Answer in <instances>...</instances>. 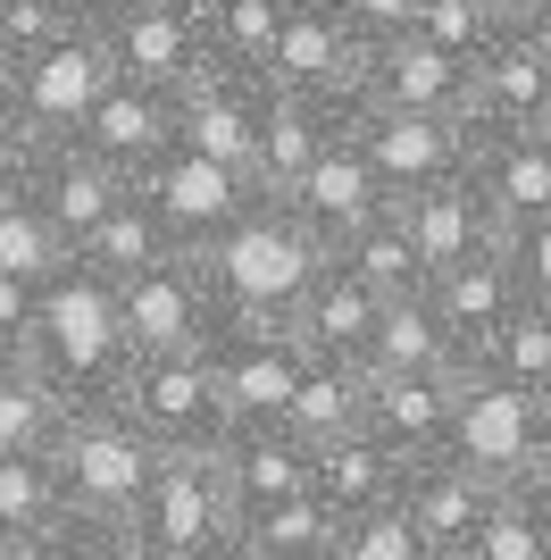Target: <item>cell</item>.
Segmentation results:
<instances>
[{
	"label": "cell",
	"instance_id": "37",
	"mask_svg": "<svg viewBox=\"0 0 551 560\" xmlns=\"http://www.w3.org/2000/svg\"><path fill=\"white\" fill-rule=\"evenodd\" d=\"M84 25H92V0H0V75H17L25 59L59 50Z\"/></svg>",
	"mask_w": 551,
	"mask_h": 560
},
{
	"label": "cell",
	"instance_id": "33",
	"mask_svg": "<svg viewBox=\"0 0 551 560\" xmlns=\"http://www.w3.org/2000/svg\"><path fill=\"white\" fill-rule=\"evenodd\" d=\"M75 259H84V268H101L109 284H134L142 268H160V259H176V234L160 226V210H151V201H142V185H134V192H126V210H117L109 226L92 234V243H84Z\"/></svg>",
	"mask_w": 551,
	"mask_h": 560
},
{
	"label": "cell",
	"instance_id": "48",
	"mask_svg": "<svg viewBox=\"0 0 551 560\" xmlns=\"http://www.w3.org/2000/svg\"><path fill=\"white\" fill-rule=\"evenodd\" d=\"M117 560H209V552H184V544H151V536H117Z\"/></svg>",
	"mask_w": 551,
	"mask_h": 560
},
{
	"label": "cell",
	"instance_id": "54",
	"mask_svg": "<svg viewBox=\"0 0 551 560\" xmlns=\"http://www.w3.org/2000/svg\"><path fill=\"white\" fill-rule=\"evenodd\" d=\"M201 9H226V0H201Z\"/></svg>",
	"mask_w": 551,
	"mask_h": 560
},
{
	"label": "cell",
	"instance_id": "7",
	"mask_svg": "<svg viewBox=\"0 0 551 560\" xmlns=\"http://www.w3.org/2000/svg\"><path fill=\"white\" fill-rule=\"evenodd\" d=\"M101 43L117 59V84H151V93H184L192 75H209V9L201 0H134V9H101Z\"/></svg>",
	"mask_w": 551,
	"mask_h": 560
},
{
	"label": "cell",
	"instance_id": "25",
	"mask_svg": "<svg viewBox=\"0 0 551 560\" xmlns=\"http://www.w3.org/2000/svg\"><path fill=\"white\" fill-rule=\"evenodd\" d=\"M385 293L376 284H360L343 268V259H326L318 268V284L301 293V310H293V335H301V351H318V360H367V343H376V327H385Z\"/></svg>",
	"mask_w": 551,
	"mask_h": 560
},
{
	"label": "cell",
	"instance_id": "46",
	"mask_svg": "<svg viewBox=\"0 0 551 560\" xmlns=\"http://www.w3.org/2000/svg\"><path fill=\"white\" fill-rule=\"evenodd\" d=\"M509 268H518V284H527V302L551 310V218L527 234H509Z\"/></svg>",
	"mask_w": 551,
	"mask_h": 560
},
{
	"label": "cell",
	"instance_id": "47",
	"mask_svg": "<svg viewBox=\"0 0 551 560\" xmlns=\"http://www.w3.org/2000/svg\"><path fill=\"white\" fill-rule=\"evenodd\" d=\"M25 160H34V142L17 135V117H9V101H0V192L25 185Z\"/></svg>",
	"mask_w": 551,
	"mask_h": 560
},
{
	"label": "cell",
	"instance_id": "38",
	"mask_svg": "<svg viewBox=\"0 0 551 560\" xmlns=\"http://www.w3.org/2000/svg\"><path fill=\"white\" fill-rule=\"evenodd\" d=\"M68 511V486H59V460H0V544L43 536Z\"/></svg>",
	"mask_w": 551,
	"mask_h": 560
},
{
	"label": "cell",
	"instance_id": "28",
	"mask_svg": "<svg viewBox=\"0 0 551 560\" xmlns=\"http://www.w3.org/2000/svg\"><path fill=\"white\" fill-rule=\"evenodd\" d=\"M367 401H376V376H367L360 360H318V351H309V376H301L284 427H293L309 452H335V444H351V435H367Z\"/></svg>",
	"mask_w": 551,
	"mask_h": 560
},
{
	"label": "cell",
	"instance_id": "6",
	"mask_svg": "<svg viewBox=\"0 0 551 560\" xmlns=\"http://www.w3.org/2000/svg\"><path fill=\"white\" fill-rule=\"evenodd\" d=\"M117 401H126V419L160 452H226V435H234V401H226V385H218V360H209V351L134 360V376H126Z\"/></svg>",
	"mask_w": 551,
	"mask_h": 560
},
{
	"label": "cell",
	"instance_id": "8",
	"mask_svg": "<svg viewBox=\"0 0 551 560\" xmlns=\"http://www.w3.org/2000/svg\"><path fill=\"white\" fill-rule=\"evenodd\" d=\"M351 135H360L367 167L385 176L392 201H418V192H435L477 167V126L468 117H392V109L351 101Z\"/></svg>",
	"mask_w": 551,
	"mask_h": 560
},
{
	"label": "cell",
	"instance_id": "14",
	"mask_svg": "<svg viewBox=\"0 0 551 560\" xmlns=\"http://www.w3.org/2000/svg\"><path fill=\"white\" fill-rule=\"evenodd\" d=\"M25 192H34V210H43L50 226L68 234V252H84L92 234L126 210V192H134V185H126L92 142H43V151L25 160Z\"/></svg>",
	"mask_w": 551,
	"mask_h": 560
},
{
	"label": "cell",
	"instance_id": "22",
	"mask_svg": "<svg viewBox=\"0 0 551 560\" xmlns=\"http://www.w3.org/2000/svg\"><path fill=\"white\" fill-rule=\"evenodd\" d=\"M401 210H410L418 259H426V284L509 243V234H502V218H493V201L477 192V176H452V185H435V192H418V201H401Z\"/></svg>",
	"mask_w": 551,
	"mask_h": 560
},
{
	"label": "cell",
	"instance_id": "52",
	"mask_svg": "<svg viewBox=\"0 0 551 560\" xmlns=\"http://www.w3.org/2000/svg\"><path fill=\"white\" fill-rule=\"evenodd\" d=\"M535 486H543V493H551V435H543V477H535Z\"/></svg>",
	"mask_w": 551,
	"mask_h": 560
},
{
	"label": "cell",
	"instance_id": "10",
	"mask_svg": "<svg viewBox=\"0 0 551 560\" xmlns=\"http://www.w3.org/2000/svg\"><path fill=\"white\" fill-rule=\"evenodd\" d=\"M126 536L184 544V552H218L226 536H243V518H234V486H226V460H218V452H167Z\"/></svg>",
	"mask_w": 551,
	"mask_h": 560
},
{
	"label": "cell",
	"instance_id": "12",
	"mask_svg": "<svg viewBox=\"0 0 551 560\" xmlns=\"http://www.w3.org/2000/svg\"><path fill=\"white\" fill-rule=\"evenodd\" d=\"M126 335H134V360H176V351H209L218 335V284L192 252L160 259L126 284Z\"/></svg>",
	"mask_w": 551,
	"mask_h": 560
},
{
	"label": "cell",
	"instance_id": "34",
	"mask_svg": "<svg viewBox=\"0 0 551 560\" xmlns=\"http://www.w3.org/2000/svg\"><path fill=\"white\" fill-rule=\"evenodd\" d=\"M468 560H551V493L543 486H509L493 493Z\"/></svg>",
	"mask_w": 551,
	"mask_h": 560
},
{
	"label": "cell",
	"instance_id": "42",
	"mask_svg": "<svg viewBox=\"0 0 551 560\" xmlns=\"http://www.w3.org/2000/svg\"><path fill=\"white\" fill-rule=\"evenodd\" d=\"M335 560H443L435 544L418 536L410 511H385V518H360V527H343V552Z\"/></svg>",
	"mask_w": 551,
	"mask_h": 560
},
{
	"label": "cell",
	"instance_id": "29",
	"mask_svg": "<svg viewBox=\"0 0 551 560\" xmlns=\"http://www.w3.org/2000/svg\"><path fill=\"white\" fill-rule=\"evenodd\" d=\"M401 486H410V468L392 460L385 444H367V435H351V444L318 452V502L343 518V527L401 511Z\"/></svg>",
	"mask_w": 551,
	"mask_h": 560
},
{
	"label": "cell",
	"instance_id": "13",
	"mask_svg": "<svg viewBox=\"0 0 551 560\" xmlns=\"http://www.w3.org/2000/svg\"><path fill=\"white\" fill-rule=\"evenodd\" d=\"M367 68V43L351 34V18L335 0H284V34H276L268 84L301 101H351Z\"/></svg>",
	"mask_w": 551,
	"mask_h": 560
},
{
	"label": "cell",
	"instance_id": "50",
	"mask_svg": "<svg viewBox=\"0 0 551 560\" xmlns=\"http://www.w3.org/2000/svg\"><path fill=\"white\" fill-rule=\"evenodd\" d=\"M209 560H268V552H259L251 536H226V544H218V552H209Z\"/></svg>",
	"mask_w": 551,
	"mask_h": 560
},
{
	"label": "cell",
	"instance_id": "17",
	"mask_svg": "<svg viewBox=\"0 0 551 560\" xmlns=\"http://www.w3.org/2000/svg\"><path fill=\"white\" fill-rule=\"evenodd\" d=\"M268 109H276V84L259 75H234V68H209L176 93L184 117V151H209L226 167H251L259 160V135H268Z\"/></svg>",
	"mask_w": 551,
	"mask_h": 560
},
{
	"label": "cell",
	"instance_id": "4",
	"mask_svg": "<svg viewBox=\"0 0 551 560\" xmlns=\"http://www.w3.org/2000/svg\"><path fill=\"white\" fill-rule=\"evenodd\" d=\"M543 435H551L543 401L518 394V385H502V376H484V369H468L459 376V410H452L443 460H459L468 477H484L493 493H509V486H535V477H543Z\"/></svg>",
	"mask_w": 551,
	"mask_h": 560
},
{
	"label": "cell",
	"instance_id": "23",
	"mask_svg": "<svg viewBox=\"0 0 551 560\" xmlns=\"http://www.w3.org/2000/svg\"><path fill=\"white\" fill-rule=\"evenodd\" d=\"M452 410H459V376H376L367 444H385L401 468L443 460V444H452Z\"/></svg>",
	"mask_w": 551,
	"mask_h": 560
},
{
	"label": "cell",
	"instance_id": "41",
	"mask_svg": "<svg viewBox=\"0 0 551 560\" xmlns=\"http://www.w3.org/2000/svg\"><path fill=\"white\" fill-rule=\"evenodd\" d=\"M502 9H493V0H426V9H418V34H426V43L443 50V59H459V68H477L484 50L502 43Z\"/></svg>",
	"mask_w": 551,
	"mask_h": 560
},
{
	"label": "cell",
	"instance_id": "3",
	"mask_svg": "<svg viewBox=\"0 0 551 560\" xmlns=\"http://www.w3.org/2000/svg\"><path fill=\"white\" fill-rule=\"evenodd\" d=\"M50 460H59L68 511L92 518V527H109V536H126L167 452L126 419V401H92V410H75V419H68V435H59Z\"/></svg>",
	"mask_w": 551,
	"mask_h": 560
},
{
	"label": "cell",
	"instance_id": "21",
	"mask_svg": "<svg viewBox=\"0 0 551 560\" xmlns=\"http://www.w3.org/2000/svg\"><path fill=\"white\" fill-rule=\"evenodd\" d=\"M426 302H435V318L452 327L459 360L477 369L484 351H493V335L527 310V284H518L509 243H502V252H484V259H468V268H452V277H435V284H426Z\"/></svg>",
	"mask_w": 551,
	"mask_h": 560
},
{
	"label": "cell",
	"instance_id": "16",
	"mask_svg": "<svg viewBox=\"0 0 551 560\" xmlns=\"http://www.w3.org/2000/svg\"><path fill=\"white\" fill-rule=\"evenodd\" d=\"M360 109H392V117H468V68L443 59L426 34L376 43L360 68Z\"/></svg>",
	"mask_w": 551,
	"mask_h": 560
},
{
	"label": "cell",
	"instance_id": "15",
	"mask_svg": "<svg viewBox=\"0 0 551 560\" xmlns=\"http://www.w3.org/2000/svg\"><path fill=\"white\" fill-rule=\"evenodd\" d=\"M468 126L477 135H551V68L527 25H502V43L468 68Z\"/></svg>",
	"mask_w": 551,
	"mask_h": 560
},
{
	"label": "cell",
	"instance_id": "5",
	"mask_svg": "<svg viewBox=\"0 0 551 560\" xmlns=\"http://www.w3.org/2000/svg\"><path fill=\"white\" fill-rule=\"evenodd\" d=\"M109 93H117V59H109V43H101V25L68 34V43L43 50V59H25L17 75H0V101H9V117H17V135L34 142V151H43V142H75Z\"/></svg>",
	"mask_w": 551,
	"mask_h": 560
},
{
	"label": "cell",
	"instance_id": "1",
	"mask_svg": "<svg viewBox=\"0 0 551 560\" xmlns=\"http://www.w3.org/2000/svg\"><path fill=\"white\" fill-rule=\"evenodd\" d=\"M25 360L75 401H117L126 394V376H134V335H126V284H109L101 268L68 259L59 277L43 284V302H34V343Z\"/></svg>",
	"mask_w": 551,
	"mask_h": 560
},
{
	"label": "cell",
	"instance_id": "51",
	"mask_svg": "<svg viewBox=\"0 0 551 560\" xmlns=\"http://www.w3.org/2000/svg\"><path fill=\"white\" fill-rule=\"evenodd\" d=\"M527 34H535V50H543V68H551V18H535Z\"/></svg>",
	"mask_w": 551,
	"mask_h": 560
},
{
	"label": "cell",
	"instance_id": "9",
	"mask_svg": "<svg viewBox=\"0 0 551 560\" xmlns=\"http://www.w3.org/2000/svg\"><path fill=\"white\" fill-rule=\"evenodd\" d=\"M209 360H218V385H226V401H234V427H284L301 376H309L301 335L293 327H259V318H218Z\"/></svg>",
	"mask_w": 551,
	"mask_h": 560
},
{
	"label": "cell",
	"instance_id": "49",
	"mask_svg": "<svg viewBox=\"0 0 551 560\" xmlns=\"http://www.w3.org/2000/svg\"><path fill=\"white\" fill-rule=\"evenodd\" d=\"M509 25H535V18H551V0H493Z\"/></svg>",
	"mask_w": 551,
	"mask_h": 560
},
{
	"label": "cell",
	"instance_id": "27",
	"mask_svg": "<svg viewBox=\"0 0 551 560\" xmlns=\"http://www.w3.org/2000/svg\"><path fill=\"white\" fill-rule=\"evenodd\" d=\"M401 511L418 518V536L435 544L443 560H468L484 511H493V486H484V477H468L459 460H418L410 486H401Z\"/></svg>",
	"mask_w": 551,
	"mask_h": 560
},
{
	"label": "cell",
	"instance_id": "26",
	"mask_svg": "<svg viewBox=\"0 0 551 560\" xmlns=\"http://www.w3.org/2000/svg\"><path fill=\"white\" fill-rule=\"evenodd\" d=\"M477 192L493 201L502 234H527L551 218V135H477Z\"/></svg>",
	"mask_w": 551,
	"mask_h": 560
},
{
	"label": "cell",
	"instance_id": "20",
	"mask_svg": "<svg viewBox=\"0 0 551 560\" xmlns=\"http://www.w3.org/2000/svg\"><path fill=\"white\" fill-rule=\"evenodd\" d=\"M218 460H226V486H234V518H259L318 493V452L293 427H234Z\"/></svg>",
	"mask_w": 551,
	"mask_h": 560
},
{
	"label": "cell",
	"instance_id": "43",
	"mask_svg": "<svg viewBox=\"0 0 551 560\" xmlns=\"http://www.w3.org/2000/svg\"><path fill=\"white\" fill-rule=\"evenodd\" d=\"M0 560H117V536L92 527V518H59V527H43V536L0 544Z\"/></svg>",
	"mask_w": 551,
	"mask_h": 560
},
{
	"label": "cell",
	"instance_id": "32",
	"mask_svg": "<svg viewBox=\"0 0 551 560\" xmlns=\"http://www.w3.org/2000/svg\"><path fill=\"white\" fill-rule=\"evenodd\" d=\"M335 259H343L360 284H376L385 302H418V293H426V259H418V234H410V210H401V201H392L385 218H367Z\"/></svg>",
	"mask_w": 551,
	"mask_h": 560
},
{
	"label": "cell",
	"instance_id": "39",
	"mask_svg": "<svg viewBox=\"0 0 551 560\" xmlns=\"http://www.w3.org/2000/svg\"><path fill=\"white\" fill-rule=\"evenodd\" d=\"M243 536H251L268 560H335V552H343V518L309 493V502H284V511L243 518Z\"/></svg>",
	"mask_w": 551,
	"mask_h": 560
},
{
	"label": "cell",
	"instance_id": "44",
	"mask_svg": "<svg viewBox=\"0 0 551 560\" xmlns=\"http://www.w3.org/2000/svg\"><path fill=\"white\" fill-rule=\"evenodd\" d=\"M335 9H343L351 34L376 50V43H401V34H418V9H426V0H335Z\"/></svg>",
	"mask_w": 551,
	"mask_h": 560
},
{
	"label": "cell",
	"instance_id": "18",
	"mask_svg": "<svg viewBox=\"0 0 551 560\" xmlns=\"http://www.w3.org/2000/svg\"><path fill=\"white\" fill-rule=\"evenodd\" d=\"M284 210H293L301 226L318 234L326 252H343V243H351V234L367 226V218H385V210H392V192H385V176L367 167L360 135L343 126V135L326 142V160L309 167V176H301V192L284 201Z\"/></svg>",
	"mask_w": 551,
	"mask_h": 560
},
{
	"label": "cell",
	"instance_id": "53",
	"mask_svg": "<svg viewBox=\"0 0 551 560\" xmlns=\"http://www.w3.org/2000/svg\"><path fill=\"white\" fill-rule=\"evenodd\" d=\"M101 9H134V0H92V18H101Z\"/></svg>",
	"mask_w": 551,
	"mask_h": 560
},
{
	"label": "cell",
	"instance_id": "30",
	"mask_svg": "<svg viewBox=\"0 0 551 560\" xmlns=\"http://www.w3.org/2000/svg\"><path fill=\"white\" fill-rule=\"evenodd\" d=\"M68 419H75V401L34 360H0V460H50Z\"/></svg>",
	"mask_w": 551,
	"mask_h": 560
},
{
	"label": "cell",
	"instance_id": "40",
	"mask_svg": "<svg viewBox=\"0 0 551 560\" xmlns=\"http://www.w3.org/2000/svg\"><path fill=\"white\" fill-rule=\"evenodd\" d=\"M484 376H502V385H518V394H535L551 410V310H518L502 335H493V351L477 360Z\"/></svg>",
	"mask_w": 551,
	"mask_h": 560
},
{
	"label": "cell",
	"instance_id": "31",
	"mask_svg": "<svg viewBox=\"0 0 551 560\" xmlns=\"http://www.w3.org/2000/svg\"><path fill=\"white\" fill-rule=\"evenodd\" d=\"M367 376H468V360H459L452 327L435 318V302L418 293V302H392L385 327H376V343H367L360 360Z\"/></svg>",
	"mask_w": 551,
	"mask_h": 560
},
{
	"label": "cell",
	"instance_id": "19",
	"mask_svg": "<svg viewBox=\"0 0 551 560\" xmlns=\"http://www.w3.org/2000/svg\"><path fill=\"white\" fill-rule=\"evenodd\" d=\"M75 142H92L101 160L126 176V185H142L151 167H167L184 151V117H176V93H151V84H117L101 109H92V126Z\"/></svg>",
	"mask_w": 551,
	"mask_h": 560
},
{
	"label": "cell",
	"instance_id": "35",
	"mask_svg": "<svg viewBox=\"0 0 551 560\" xmlns=\"http://www.w3.org/2000/svg\"><path fill=\"white\" fill-rule=\"evenodd\" d=\"M68 234L50 226L43 210H34V192H0V277H25V284H50L59 268H68Z\"/></svg>",
	"mask_w": 551,
	"mask_h": 560
},
{
	"label": "cell",
	"instance_id": "24",
	"mask_svg": "<svg viewBox=\"0 0 551 560\" xmlns=\"http://www.w3.org/2000/svg\"><path fill=\"white\" fill-rule=\"evenodd\" d=\"M351 126V101H301V93H276L268 109V135H259V160H251V185L259 201H293L301 176L326 160V142Z\"/></svg>",
	"mask_w": 551,
	"mask_h": 560
},
{
	"label": "cell",
	"instance_id": "11",
	"mask_svg": "<svg viewBox=\"0 0 551 560\" xmlns=\"http://www.w3.org/2000/svg\"><path fill=\"white\" fill-rule=\"evenodd\" d=\"M142 201L176 234V252H209L226 226H243L259 210V185H251V167H226V160H209V151H176L167 167L142 176Z\"/></svg>",
	"mask_w": 551,
	"mask_h": 560
},
{
	"label": "cell",
	"instance_id": "36",
	"mask_svg": "<svg viewBox=\"0 0 551 560\" xmlns=\"http://www.w3.org/2000/svg\"><path fill=\"white\" fill-rule=\"evenodd\" d=\"M276 34H284V0H226V9H209V68H234V75L268 84Z\"/></svg>",
	"mask_w": 551,
	"mask_h": 560
},
{
	"label": "cell",
	"instance_id": "2",
	"mask_svg": "<svg viewBox=\"0 0 551 560\" xmlns=\"http://www.w3.org/2000/svg\"><path fill=\"white\" fill-rule=\"evenodd\" d=\"M209 268V284H218V318H259V327H293L301 293L318 284V268L335 252H326L318 234L301 226L284 201H259L243 226H226L209 252H192Z\"/></svg>",
	"mask_w": 551,
	"mask_h": 560
},
{
	"label": "cell",
	"instance_id": "45",
	"mask_svg": "<svg viewBox=\"0 0 551 560\" xmlns=\"http://www.w3.org/2000/svg\"><path fill=\"white\" fill-rule=\"evenodd\" d=\"M34 302H43V284L0 277V360H25V343H34Z\"/></svg>",
	"mask_w": 551,
	"mask_h": 560
}]
</instances>
